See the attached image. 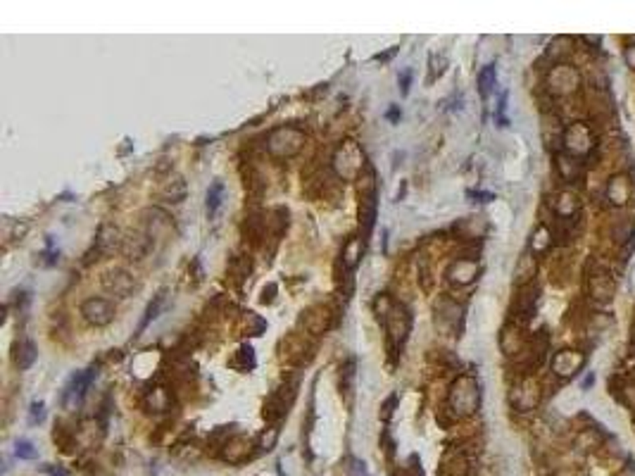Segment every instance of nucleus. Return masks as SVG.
I'll use <instances>...</instances> for the list:
<instances>
[{"label": "nucleus", "instance_id": "10", "mask_svg": "<svg viewBox=\"0 0 635 476\" xmlns=\"http://www.w3.org/2000/svg\"><path fill=\"white\" fill-rule=\"evenodd\" d=\"M586 364V355L579 350H559L552 359V371L559 379H569V376L579 374Z\"/></svg>", "mask_w": 635, "mask_h": 476}, {"label": "nucleus", "instance_id": "18", "mask_svg": "<svg viewBox=\"0 0 635 476\" xmlns=\"http://www.w3.org/2000/svg\"><path fill=\"white\" fill-rule=\"evenodd\" d=\"M535 269H538V265H535V258L530 253H523L521 258H519L517 262V272H514V276H517V286H528V283H533V276H535Z\"/></svg>", "mask_w": 635, "mask_h": 476}, {"label": "nucleus", "instance_id": "37", "mask_svg": "<svg viewBox=\"0 0 635 476\" xmlns=\"http://www.w3.org/2000/svg\"><path fill=\"white\" fill-rule=\"evenodd\" d=\"M623 396H626L628 405H633L635 408V384H628L626 388H623Z\"/></svg>", "mask_w": 635, "mask_h": 476}, {"label": "nucleus", "instance_id": "20", "mask_svg": "<svg viewBox=\"0 0 635 476\" xmlns=\"http://www.w3.org/2000/svg\"><path fill=\"white\" fill-rule=\"evenodd\" d=\"M362 253H365V241L362 238H350L348 243H345L343 248V265L348 272H355L357 265H360L362 260Z\"/></svg>", "mask_w": 635, "mask_h": 476}, {"label": "nucleus", "instance_id": "22", "mask_svg": "<svg viewBox=\"0 0 635 476\" xmlns=\"http://www.w3.org/2000/svg\"><path fill=\"white\" fill-rule=\"evenodd\" d=\"M574 53V40L569 36H559L554 38L550 43V48H547V55L552 57V60H557V65H564V60Z\"/></svg>", "mask_w": 635, "mask_h": 476}, {"label": "nucleus", "instance_id": "15", "mask_svg": "<svg viewBox=\"0 0 635 476\" xmlns=\"http://www.w3.org/2000/svg\"><path fill=\"white\" fill-rule=\"evenodd\" d=\"M538 295H540V288L533 286V283L519 288L517 300H514V312H517V317L528 319L530 315H533L535 305H538Z\"/></svg>", "mask_w": 635, "mask_h": 476}, {"label": "nucleus", "instance_id": "34", "mask_svg": "<svg viewBox=\"0 0 635 476\" xmlns=\"http://www.w3.org/2000/svg\"><path fill=\"white\" fill-rule=\"evenodd\" d=\"M623 57H626V65L635 69V43H631L626 50H623Z\"/></svg>", "mask_w": 635, "mask_h": 476}, {"label": "nucleus", "instance_id": "35", "mask_svg": "<svg viewBox=\"0 0 635 476\" xmlns=\"http://www.w3.org/2000/svg\"><path fill=\"white\" fill-rule=\"evenodd\" d=\"M395 403H397V396H390V398L383 403V419H390V415H392V408H395Z\"/></svg>", "mask_w": 635, "mask_h": 476}, {"label": "nucleus", "instance_id": "11", "mask_svg": "<svg viewBox=\"0 0 635 476\" xmlns=\"http://www.w3.org/2000/svg\"><path fill=\"white\" fill-rule=\"evenodd\" d=\"M102 286H105L107 293H114L119 298H129L136 288V281L129 272L124 269H109L105 276H102Z\"/></svg>", "mask_w": 635, "mask_h": 476}, {"label": "nucleus", "instance_id": "36", "mask_svg": "<svg viewBox=\"0 0 635 476\" xmlns=\"http://www.w3.org/2000/svg\"><path fill=\"white\" fill-rule=\"evenodd\" d=\"M409 81H412V72H409V69H407V72H402V74H400L402 96H407V93H409Z\"/></svg>", "mask_w": 635, "mask_h": 476}, {"label": "nucleus", "instance_id": "23", "mask_svg": "<svg viewBox=\"0 0 635 476\" xmlns=\"http://www.w3.org/2000/svg\"><path fill=\"white\" fill-rule=\"evenodd\" d=\"M554 210H557L559 217H574L576 210H579V195L571 193V191H562L557 195V202H554Z\"/></svg>", "mask_w": 635, "mask_h": 476}, {"label": "nucleus", "instance_id": "39", "mask_svg": "<svg viewBox=\"0 0 635 476\" xmlns=\"http://www.w3.org/2000/svg\"><path fill=\"white\" fill-rule=\"evenodd\" d=\"M395 53H397V48H390V50H388V53H383V55H376V57H374V60H378V62H388V60H390V57H392V55H395Z\"/></svg>", "mask_w": 635, "mask_h": 476}, {"label": "nucleus", "instance_id": "31", "mask_svg": "<svg viewBox=\"0 0 635 476\" xmlns=\"http://www.w3.org/2000/svg\"><path fill=\"white\" fill-rule=\"evenodd\" d=\"M15 452L20 460H33V457H36V450H33V445L29 443V440H17Z\"/></svg>", "mask_w": 635, "mask_h": 476}, {"label": "nucleus", "instance_id": "16", "mask_svg": "<svg viewBox=\"0 0 635 476\" xmlns=\"http://www.w3.org/2000/svg\"><path fill=\"white\" fill-rule=\"evenodd\" d=\"M38 357V350H36V343L29 339H22L20 343L15 345V367L17 369H29L33 362H36Z\"/></svg>", "mask_w": 635, "mask_h": 476}, {"label": "nucleus", "instance_id": "28", "mask_svg": "<svg viewBox=\"0 0 635 476\" xmlns=\"http://www.w3.org/2000/svg\"><path fill=\"white\" fill-rule=\"evenodd\" d=\"M222 195H224V184L215 181L210 186V191H207V214H210V217L217 214L219 205H222Z\"/></svg>", "mask_w": 635, "mask_h": 476}, {"label": "nucleus", "instance_id": "30", "mask_svg": "<svg viewBox=\"0 0 635 476\" xmlns=\"http://www.w3.org/2000/svg\"><path fill=\"white\" fill-rule=\"evenodd\" d=\"M550 243H552V234L545 229V226H540V229L533 234V241H530V248H533V251H538V253H542L547 246H550Z\"/></svg>", "mask_w": 635, "mask_h": 476}, {"label": "nucleus", "instance_id": "21", "mask_svg": "<svg viewBox=\"0 0 635 476\" xmlns=\"http://www.w3.org/2000/svg\"><path fill=\"white\" fill-rule=\"evenodd\" d=\"M150 248V236L146 234H134L129 238H124V253L129 255L131 260H141L143 255L148 253Z\"/></svg>", "mask_w": 635, "mask_h": 476}, {"label": "nucleus", "instance_id": "26", "mask_svg": "<svg viewBox=\"0 0 635 476\" xmlns=\"http://www.w3.org/2000/svg\"><path fill=\"white\" fill-rule=\"evenodd\" d=\"M162 195L169 202H181L183 200V195H186V184H183V179L181 177H174V181H167L165 184V188H162Z\"/></svg>", "mask_w": 635, "mask_h": 476}, {"label": "nucleus", "instance_id": "6", "mask_svg": "<svg viewBox=\"0 0 635 476\" xmlns=\"http://www.w3.org/2000/svg\"><path fill=\"white\" fill-rule=\"evenodd\" d=\"M562 143H564V153H569L581 160L595 148V133L586 121H574V124H569L567 129H564Z\"/></svg>", "mask_w": 635, "mask_h": 476}, {"label": "nucleus", "instance_id": "5", "mask_svg": "<svg viewBox=\"0 0 635 476\" xmlns=\"http://www.w3.org/2000/svg\"><path fill=\"white\" fill-rule=\"evenodd\" d=\"M267 150L269 155L279 160H288V158H296L300 150L305 148V133L298 129V126H276L274 131H269L267 136Z\"/></svg>", "mask_w": 635, "mask_h": 476}, {"label": "nucleus", "instance_id": "25", "mask_svg": "<svg viewBox=\"0 0 635 476\" xmlns=\"http://www.w3.org/2000/svg\"><path fill=\"white\" fill-rule=\"evenodd\" d=\"M231 367L238 369V371H250L255 369V352H252L250 345H240L236 357L231 359Z\"/></svg>", "mask_w": 635, "mask_h": 476}, {"label": "nucleus", "instance_id": "1", "mask_svg": "<svg viewBox=\"0 0 635 476\" xmlns=\"http://www.w3.org/2000/svg\"><path fill=\"white\" fill-rule=\"evenodd\" d=\"M381 300H383V310H378V315L383 317L385 331H388V345L392 352H400L409 336V329H412V315L407 312L405 305L390 303L388 298Z\"/></svg>", "mask_w": 635, "mask_h": 476}, {"label": "nucleus", "instance_id": "19", "mask_svg": "<svg viewBox=\"0 0 635 476\" xmlns=\"http://www.w3.org/2000/svg\"><path fill=\"white\" fill-rule=\"evenodd\" d=\"M614 291H616V286H614V281H611V276L597 274L590 278V293L595 300H599V303H607V300L614 298Z\"/></svg>", "mask_w": 635, "mask_h": 476}, {"label": "nucleus", "instance_id": "29", "mask_svg": "<svg viewBox=\"0 0 635 476\" xmlns=\"http://www.w3.org/2000/svg\"><path fill=\"white\" fill-rule=\"evenodd\" d=\"M162 303H165V293H158L155 295V300L153 303L148 305V310H146V317H143V322H141V327H138V334H143V329L148 327L153 319H158V315H160V310H162Z\"/></svg>", "mask_w": 635, "mask_h": 476}, {"label": "nucleus", "instance_id": "32", "mask_svg": "<svg viewBox=\"0 0 635 476\" xmlns=\"http://www.w3.org/2000/svg\"><path fill=\"white\" fill-rule=\"evenodd\" d=\"M45 419V403H31V410H29V424H41Z\"/></svg>", "mask_w": 635, "mask_h": 476}, {"label": "nucleus", "instance_id": "3", "mask_svg": "<svg viewBox=\"0 0 635 476\" xmlns=\"http://www.w3.org/2000/svg\"><path fill=\"white\" fill-rule=\"evenodd\" d=\"M450 410L454 412L457 417H469L478 410L481 405V386L473 376L464 374L459 376L457 381L450 388V396H447Z\"/></svg>", "mask_w": 635, "mask_h": 476}, {"label": "nucleus", "instance_id": "38", "mask_svg": "<svg viewBox=\"0 0 635 476\" xmlns=\"http://www.w3.org/2000/svg\"><path fill=\"white\" fill-rule=\"evenodd\" d=\"M400 117H402V112H400V107L397 105H392L388 112H385V119H390V121H400Z\"/></svg>", "mask_w": 635, "mask_h": 476}, {"label": "nucleus", "instance_id": "7", "mask_svg": "<svg viewBox=\"0 0 635 476\" xmlns=\"http://www.w3.org/2000/svg\"><path fill=\"white\" fill-rule=\"evenodd\" d=\"M98 376V367L95 364H91L89 369L84 371H77V374L72 376V379L67 381L65 391H62V408L65 410H77L79 405L84 403L86 393H89L91 384L95 381Z\"/></svg>", "mask_w": 635, "mask_h": 476}, {"label": "nucleus", "instance_id": "9", "mask_svg": "<svg viewBox=\"0 0 635 476\" xmlns=\"http://www.w3.org/2000/svg\"><path fill=\"white\" fill-rule=\"evenodd\" d=\"M82 315L93 327H107L114 319V303L107 298H89L82 305Z\"/></svg>", "mask_w": 635, "mask_h": 476}, {"label": "nucleus", "instance_id": "13", "mask_svg": "<svg viewBox=\"0 0 635 476\" xmlns=\"http://www.w3.org/2000/svg\"><path fill=\"white\" fill-rule=\"evenodd\" d=\"M512 403L517 405L521 412L526 410H533L535 405L540 403V386L535 379H523L521 384L517 386V391H514L512 396Z\"/></svg>", "mask_w": 635, "mask_h": 476}, {"label": "nucleus", "instance_id": "2", "mask_svg": "<svg viewBox=\"0 0 635 476\" xmlns=\"http://www.w3.org/2000/svg\"><path fill=\"white\" fill-rule=\"evenodd\" d=\"M376 174H374L372 165L367 167L365 174L360 177V226H362V241H369L376 224Z\"/></svg>", "mask_w": 635, "mask_h": 476}, {"label": "nucleus", "instance_id": "8", "mask_svg": "<svg viewBox=\"0 0 635 476\" xmlns=\"http://www.w3.org/2000/svg\"><path fill=\"white\" fill-rule=\"evenodd\" d=\"M581 86V74L576 67L571 65H554L550 72H547V89L554 96H571V93H576Z\"/></svg>", "mask_w": 635, "mask_h": 476}, {"label": "nucleus", "instance_id": "24", "mask_svg": "<svg viewBox=\"0 0 635 476\" xmlns=\"http://www.w3.org/2000/svg\"><path fill=\"white\" fill-rule=\"evenodd\" d=\"M495 81H498V69H495V65H486L478 72V93H481V98H488L493 93Z\"/></svg>", "mask_w": 635, "mask_h": 476}, {"label": "nucleus", "instance_id": "27", "mask_svg": "<svg viewBox=\"0 0 635 476\" xmlns=\"http://www.w3.org/2000/svg\"><path fill=\"white\" fill-rule=\"evenodd\" d=\"M169 405H171V396L165 391V388H155V391L148 396V408L155 410V412L169 410Z\"/></svg>", "mask_w": 635, "mask_h": 476}, {"label": "nucleus", "instance_id": "33", "mask_svg": "<svg viewBox=\"0 0 635 476\" xmlns=\"http://www.w3.org/2000/svg\"><path fill=\"white\" fill-rule=\"evenodd\" d=\"M469 198H478V202H490L495 200V195L486 193V191H469Z\"/></svg>", "mask_w": 635, "mask_h": 476}, {"label": "nucleus", "instance_id": "4", "mask_svg": "<svg viewBox=\"0 0 635 476\" xmlns=\"http://www.w3.org/2000/svg\"><path fill=\"white\" fill-rule=\"evenodd\" d=\"M367 160L362 148L355 141H343L340 148L333 155V170H336L338 179L343 181H360V177L367 170Z\"/></svg>", "mask_w": 635, "mask_h": 476}, {"label": "nucleus", "instance_id": "40", "mask_svg": "<svg viewBox=\"0 0 635 476\" xmlns=\"http://www.w3.org/2000/svg\"><path fill=\"white\" fill-rule=\"evenodd\" d=\"M633 348H635V339H633Z\"/></svg>", "mask_w": 635, "mask_h": 476}, {"label": "nucleus", "instance_id": "12", "mask_svg": "<svg viewBox=\"0 0 635 476\" xmlns=\"http://www.w3.org/2000/svg\"><path fill=\"white\" fill-rule=\"evenodd\" d=\"M633 198V181L626 177V174H616V177L609 179L607 184V200L614 207H623L628 205Z\"/></svg>", "mask_w": 635, "mask_h": 476}, {"label": "nucleus", "instance_id": "17", "mask_svg": "<svg viewBox=\"0 0 635 476\" xmlns=\"http://www.w3.org/2000/svg\"><path fill=\"white\" fill-rule=\"evenodd\" d=\"M557 172L564 181L574 184L576 179L581 177V160L574 158V155H569V153H559L557 155Z\"/></svg>", "mask_w": 635, "mask_h": 476}, {"label": "nucleus", "instance_id": "14", "mask_svg": "<svg viewBox=\"0 0 635 476\" xmlns=\"http://www.w3.org/2000/svg\"><path fill=\"white\" fill-rule=\"evenodd\" d=\"M476 276H478V265L466 258L457 260V262L447 269V278H450V283H454V286H469V283L476 281Z\"/></svg>", "mask_w": 635, "mask_h": 476}]
</instances>
